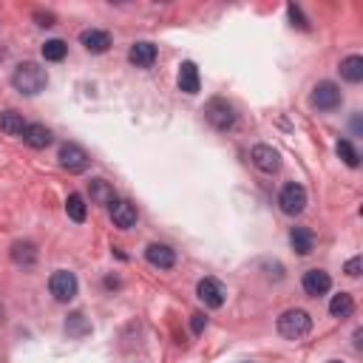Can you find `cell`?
I'll return each mask as SVG.
<instances>
[{
    "mask_svg": "<svg viewBox=\"0 0 363 363\" xmlns=\"http://www.w3.org/2000/svg\"><path fill=\"white\" fill-rule=\"evenodd\" d=\"M28 147H34V150H43V147H48L51 145V130L45 128V125H40V122H31V125H26V130H23V136H20Z\"/></svg>",
    "mask_w": 363,
    "mask_h": 363,
    "instance_id": "cell-14",
    "label": "cell"
},
{
    "mask_svg": "<svg viewBox=\"0 0 363 363\" xmlns=\"http://www.w3.org/2000/svg\"><path fill=\"white\" fill-rule=\"evenodd\" d=\"M301 284H303V292L312 295V298L326 295V292L332 289V278H329V272H323V269H306Z\"/></svg>",
    "mask_w": 363,
    "mask_h": 363,
    "instance_id": "cell-11",
    "label": "cell"
},
{
    "mask_svg": "<svg viewBox=\"0 0 363 363\" xmlns=\"http://www.w3.org/2000/svg\"><path fill=\"white\" fill-rule=\"evenodd\" d=\"M278 204H281V210H284L286 216H301L303 207H306V190H303V184H298V182H286V184L281 187Z\"/></svg>",
    "mask_w": 363,
    "mask_h": 363,
    "instance_id": "cell-5",
    "label": "cell"
},
{
    "mask_svg": "<svg viewBox=\"0 0 363 363\" xmlns=\"http://www.w3.org/2000/svg\"><path fill=\"white\" fill-rule=\"evenodd\" d=\"M204 119H207V125L216 128V130H230V128L235 125V108H233L227 99L213 96V99L204 105Z\"/></svg>",
    "mask_w": 363,
    "mask_h": 363,
    "instance_id": "cell-3",
    "label": "cell"
},
{
    "mask_svg": "<svg viewBox=\"0 0 363 363\" xmlns=\"http://www.w3.org/2000/svg\"><path fill=\"white\" fill-rule=\"evenodd\" d=\"M40 23L37 26H54V14H34Z\"/></svg>",
    "mask_w": 363,
    "mask_h": 363,
    "instance_id": "cell-30",
    "label": "cell"
},
{
    "mask_svg": "<svg viewBox=\"0 0 363 363\" xmlns=\"http://www.w3.org/2000/svg\"><path fill=\"white\" fill-rule=\"evenodd\" d=\"M9 255H11V261L17 267H31L37 261V247L31 241H14L11 250H9Z\"/></svg>",
    "mask_w": 363,
    "mask_h": 363,
    "instance_id": "cell-19",
    "label": "cell"
},
{
    "mask_svg": "<svg viewBox=\"0 0 363 363\" xmlns=\"http://www.w3.org/2000/svg\"><path fill=\"white\" fill-rule=\"evenodd\" d=\"M111 218H113V224H116L119 230H130V227L136 224V218H139L136 204L128 201V199H116V201L111 204Z\"/></svg>",
    "mask_w": 363,
    "mask_h": 363,
    "instance_id": "cell-10",
    "label": "cell"
},
{
    "mask_svg": "<svg viewBox=\"0 0 363 363\" xmlns=\"http://www.w3.org/2000/svg\"><path fill=\"white\" fill-rule=\"evenodd\" d=\"M145 258H147V264L156 267V269H170V267L176 264V252H173L167 244H150V247L145 250Z\"/></svg>",
    "mask_w": 363,
    "mask_h": 363,
    "instance_id": "cell-15",
    "label": "cell"
},
{
    "mask_svg": "<svg viewBox=\"0 0 363 363\" xmlns=\"http://www.w3.org/2000/svg\"><path fill=\"white\" fill-rule=\"evenodd\" d=\"M204 326H207V318H204L201 312H196V315L190 318V329H193V335H201V332H204Z\"/></svg>",
    "mask_w": 363,
    "mask_h": 363,
    "instance_id": "cell-29",
    "label": "cell"
},
{
    "mask_svg": "<svg viewBox=\"0 0 363 363\" xmlns=\"http://www.w3.org/2000/svg\"><path fill=\"white\" fill-rule=\"evenodd\" d=\"M360 267H363V258H360V255H354V258H349V261H346V267H343V269H346V275H349V278H357V275H360Z\"/></svg>",
    "mask_w": 363,
    "mask_h": 363,
    "instance_id": "cell-28",
    "label": "cell"
},
{
    "mask_svg": "<svg viewBox=\"0 0 363 363\" xmlns=\"http://www.w3.org/2000/svg\"><path fill=\"white\" fill-rule=\"evenodd\" d=\"M286 14H289L292 26H298V28H303V31L309 28V26H306V20H303V14H301V9H298L295 3H289V6H286Z\"/></svg>",
    "mask_w": 363,
    "mask_h": 363,
    "instance_id": "cell-27",
    "label": "cell"
},
{
    "mask_svg": "<svg viewBox=\"0 0 363 363\" xmlns=\"http://www.w3.org/2000/svg\"><path fill=\"white\" fill-rule=\"evenodd\" d=\"M289 244H292V250H295L298 255H309V252L315 250V235H312L309 227H292Z\"/></svg>",
    "mask_w": 363,
    "mask_h": 363,
    "instance_id": "cell-18",
    "label": "cell"
},
{
    "mask_svg": "<svg viewBox=\"0 0 363 363\" xmlns=\"http://www.w3.org/2000/svg\"><path fill=\"white\" fill-rule=\"evenodd\" d=\"M88 196H91L94 204H102V207H111L116 201V193L105 179H91L88 182Z\"/></svg>",
    "mask_w": 363,
    "mask_h": 363,
    "instance_id": "cell-17",
    "label": "cell"
},
{
    "mask_svg": "<svg viewBox=\"0 0 363 363\" xmlns=\"http://www.w3.org/2000/svg\"><path fill=\"white\" fill-rule=\"evenodd\" d=\"M65 332H68L71 337H85V335L91 332V323L85 320L82 312H74V315H68V320H65Z\"/></svg>",
    "mask_w": 363,
    "mask_h": 363,
    "instance_id": "cell-24",
    "label": "cell"
},
{
    "mask_svg": "<svg viewBox=\"0 0 363 363\" xmlns=\"http://www.w3.org/2000/svg\"><path fill=\"white\" fill-rule=\"evenodd\" d=\"M329 312H332V318H349L352 312H354V298L349 295V292H337L332 301H329Z\"/></svg>",
    "mask_w": 363,
    "mask_h": 363,
    "instance_id": "cell-22",
    "label": "cell"
},
{
    "mask_svg": "<svg viewBox=\"0 0 363 363\" xmlns=\"http://www.w3.org/2000/svg\"><path fill=\"white\" fill-rule=\"evenodd\" d=\"M335 150H337V156H340V159H343L349 167H357V164H360V153L354 150V145H352L349 139H340Z\"/></svg>",
    "mask_w": 363,
    "mask_h": 363,
    "instance_id": "cell-26",
    "label": "cell"
},
{
    "mask_svg": "<svg viewBox=\"0 0 363 363\" xmlns=\"http://www.w3.org/2000/svg\"><path fill=\"white\" fill-rule=\"evenodd\" d=\"M65 213H68V218H71V221L82 224V221H85V216H88V204H85V199H82L79 193H71V196L65 199Z\"/></svg>",
    "mask_w": 363,
    "mask_h": 363,
    "instance_id": "cell-23",
    "label": "cell"
},
{
    "mask_svg": "<svg viewBox=\"0 0 363 363\" xmlns=\"http://www.w3.org/2000/svg\"><path fill=\"white\" fill-rule=\"evenodd\" d=\"M77 275L71 272V269H57V272H51V278H48V289H51V295L60 301V303H68L74 295H77Z\"/></svg>",
    "mask_w": 363,
    "mask_h": 363,
    "instance_id": "cell-6",
    "label": "cell"
},
{
    "mask_svg": "<svg viewBox=\"0 0 363 363\" xmlns=\"http://www.w3.org/2000/svg\"><path fill=\"white\" fill-rule=\"evenodd\" d=\"M156 45L153 43H133L130 45V51H128V60H130V65H136V68H150L153 62H156Z\"/></svg>",
    "mask_w": 363,
    "mask_h": 363,
    "instance_id": "cell-13",
    "label": "cell"
},
{
    "mask_svg": "<svg viewBox=\"0 0 363 363\" xmlns=\"http://www.w3.org/2000/svg\"><path fill=\"white\" fill-rule=\"evenodd\" d=\"M196 295H199V301H201L204 306H210V309H221L224 301H227V292H224V286H221L216 278H201V281L196 284Z\"/></svg>",
    "mask_w": 363,
    "mask_h": 363,
    "instance_id": "cell-7",
    "label": "cell"
},
{
    "mask_svg": "<svg viewBox=\"0 0 363 363\" xmlns=\"http://www.w3.org/2000/svg\"><path fill=\"white\" fill-rule=\"evenodd\" d=\"M65 54H68V45H65L62 40H45V43H43V57H45L48 62H60Z\"/></svg>",
    "mask_w": 363,
    "mask_h": 363,
    "instance_id": "cell-25",
    "label": "cell"
},
{
    "mask_svg": "<svg viewBox=\"0 0 363 363\" xmlns=\"http://www.w3.org/2000/svg\"><path fill=\"white\" fill-rule=\"evenodd\" d=\"M88 153L79 147V145H74V142H65L62 147H60V164L68 170V173H82V170H88Z\"/></svg>",
    "mask_w": 363,
    "mask_h": 363,
    "instance_id": "cell-8",
    "label": "cell"
},
{
    "mask_svg": "<svg viewBox=\"0 0 363 363\" xmlns=\"http://www.w3.org/2000/svg\"><path fill=\"white\" fill-rule=\"evenodd\" d=\"M340 77L346 82H360L363 79V57L360 54H349L346 60H340Z\"/></svg>",
    "mask_w": 363,
    "mask_h": 363,
    "instance_id": "cell-20",
    "label": "cell"
},
{
    "mask_svg": "<svg viewBox=\"0 0 363 363\" xmlns=\"http://www.w3.org/2000/svg\"><path fill=\"white\" fill-rule=\"evenodd\" d=\"M250 159L261 173H278L281 170V156H278V150L272 145H255L250 150Z\"/></svg>",
    "mask_w": 363,
    "mask_h": 363,
    "instance_id": "cell-9",
    "label": "cell"
},
{
    "mask_svg": "<svg viewBox=\"0 0 363 363\" xmlns=\"http://www.w3.org/2000/svg\"><path fill=\"white\" fill-rule=\"evenodd\" d=\"M11 85H14V91H20L23 96H37L40 91H45V85H48V74H45V68L40 65V62H20L17 68H14V74H11Z\"/></svg>",
    "mask_w": 363,
    "mask_h": 363,
    "instance_id": "cell-1",
    "label": "cell"
},
{
    "mask_svg": "<svg viewBox=\"0 0 363 363\" xmlns=\"http://www.w3.org/2000/svg\"><path fill=\"white\" fill-rule=\"evenodd\" d=\"M199 88H201L199 68H196L193 60H184V62L179 65V91H184V94H199Z\"/></svg>",
    "mask_w": 363,
    "mask_h": 363,
    "instance_id": "cell-16",
    "label": "cell"
},
{
    "mask_svg": "<svg viewBox=\"0 0 363 363\" xmlns=\"http://www.w3.org/2000/svg\"><path fill=\"white\" fill-rule=\"evenodd\" d=\"M79 43H82L85 51H91V54H105V51L111 48V34L102 31V28H88V31L79 34Z\"/></svg>",
    "mask_w": 363,
    "mask_h": 363,
    "instance_id": "cell-12",
    "label": "cell"
},
{
    "mask_svg": "<svg viewBox=\"0 0 363 363\" xmlns=\"http://www.w3.org/2000/svg\"><path fill=\"white\" fill-rule=\"evenodd\" d=\"M309 332H312V318L303 309H286L278 318V335L286 337V340H301Z\"/></svg>",
    "mask_w": 363,
    "mask_h": 363,
    "instance_id": "cell-2",
    "label": "cell"
},
{
    "mask_svg": "<svg viewBox=\"0 0 363 363\" xmlns=\"http://www.w3.org/2000/svg\"><path fill=\"white\" fill-rule=\"evenodd\" d=\"M309 102H312V108H318V111H335V108H340L343 94H340V88H337L335 82L323 79V82H318V85L312 88Z\"/></svg>",
    "mask_w": 363,
    "mask_h": 363,
    "instance_id": "cell-4",
    "label": "cell"
},
{
    "mask_svg": "<svg viewBox=\"0 0 363 363\" xmlns=\"http://www.w3.org/2000/svg\"><path fill=\"white\" fill-rule=\"evenodd\" d=\"M0 130H3L6 136H23V130H26L23 113H17V111H3V113H0Z\"/></svg>",
    "mask_w": 363,
    "mask_h": 363,
    "instance_id": "cell-21",
    "label": "cell"
},
{
    "mask_svg": "<svg viewBox=\"0 0 363 363\" xmlns=\"http://www.w3.org/2000/svg\"><path fill=\"white\" fill-rule=\"evenodd\" d=\"M326 363H343V360H326Z\"/></svg>",
    "mask_w": 363,
    "mask_h": 363,
    "instance_id": "cell-31",
    "label": "cell"
}]
</instances>
